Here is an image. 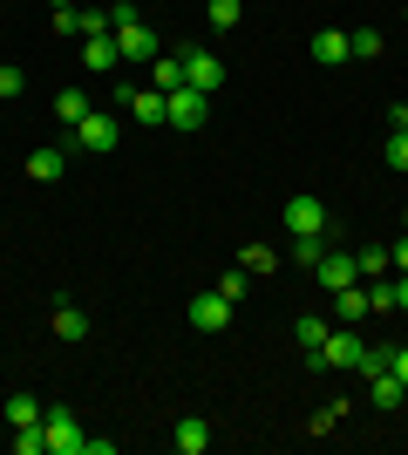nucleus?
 <instances>
[{"mask_svg": "<svg viewBox=\"0 0 408 455\" xmlns=\"http://www.w3.org/2000/svg\"><path fill=\"white\" fill-rule=\"evenodd\" d=\"M395 306L408 313V272H395Z\"/></svg>", "mask_w": 408, "mask_h": 455, "instance_id": "35", "label": "nucleus"}, {"mask_svg": "<svg viewBox=\"0 0 408 455\" xmlns=\"http://www.w3.org/2000/svg\"><path fill=\"white\" fill-rule=\"evenodd\" d=\"M348 55L374 61V55H381V28H348Z\"/></svg>", "mask_w": 408, "mask_h": 455, "instance_id": "25", "label": "nucleus"}, {"mask_svg": "<svg viewBox=\"0 0 408 455\" xmlns=\"http://www.w3.org/2000/svg\"><path fill=\"white\" fill-rule=\"evenodd\" d=\"M184 82L204 89V95H218V89H225V61L204 55V48H184Z\"/></svg>", "mask_w": 408, "mask_h": 455, "instance_id": "8", "label": "nucleus"}, {"mask_svg": "<svg viewBox=\"0 0 408 455\" xmlns=\"http://www.w3.org/2000/svg\"><path fill=\"white\" fill-rule=\"evenodd\" d=\"M204 20H212L218 35H232L238 20H245V0H204Z\"/></svg>", "mask_w": 408, "mask_h": 455, "instance_id": "23", "label": "nucleus"}, {"mask_svg": "<svg viewBox=\"0 0 408 455\" xmlns=\"http://www.w3.org/2000/svg\"><path fill=\"white\" fill-rule=\"evenodd\" d=\"M388 259H395V272H408V238H402V245L388 251Z\"/></svg>", "mask_w": 408, "mask_h": 455, "instance_id": "36", "label": "nucleus"}, {"mask_svg": "<svg viewBox=\"0 0 408 455\" xmlns=\"http://www.w3.org/2000/svg\"><path fill=\"white\" fill-rule=\"evenodd\" d=\"M320 251H327V245H320V238H292V251H286V259H292V266H320Z\"/></svg>", "mask_w": 408, "mask_h": 455, "instance_id": "30", "label": "nucleus"}, {"mask_svg": "<svg viewBox=\"0 0 408 455\" xmlns=\"http://www.w3.org/2000/svg\"><path fill=\"white\" fill-rule=\"evenodd\" d=\"M388 130H408V102H388Z\"/></svg>", "mask_w": 408, "mask_h": 455, "instance_id": "34", "label": "nucleus"}, {"mask_svg": "<svg viewBox=\"0 0 408 455\" xmlns=\"http://www.w3.org/2000/svg\"><path fill=\"white\" fill-rule=\"evenodd\" d=\"M388 367H395V380L408 387V340H395V361H388Z\"/></svg>", "mask_w": 408, "mask_h": 455, "instance_id": "33", "label": "nucleus"}, {"mask_svg": "<svg viewBox=\"0 0 408 455\" xmlns=\"http://www.w3.org/2000/svg\"><path fill=\"white\" fill-rule=\"evenodd\" d=\"M361 320H368V285L354 279V285L333 292V326H361Z\"/></svg>", "mask_w": 408, "mask_h": 455, "instance_id": "15", "label": "nucleus"}, {"mask_svg": "<svg viewBox=\"0 0 408 455\" xmlns=\"http://www.w3.org/2000/svg\"><path fill=\"white\" fill-rule=\"evenodd\" d=\"M313 279H320V285H327V292H340V285H354V279H361V272H354V251H320V266H313Z\"/></svg>", "mask_w": 408, "mask_h": 455, "instance_id": "12", "label": "nucleus"}, {"mask_svg": "<svg viewBox=\"0 0 408 455\" xmlns=\"http://www.w3.org/2000/svg\"><path fill=\"white\" fill-rule=\"evenodd\" d=\"M0 415H7V428H28V421H41L48 408H41V395H28V387H14V395L0 401Z\"/></svg>", "mask_w": 408, "mask_h": 455, "instance_id": "18", "label": "nucleus"}, {"mask_svg": "<svg viewBox=\"0 0 408 455\" xmlns=\"http://www.w3.org/2000/svg\"><path fill=\"white\" fill-rule=\"evenodd\" d=\"M41 428H48V455H89V428H82V421L68 415L61 401L41 415Z\"/></svg>", "mask_w": 408, "mask_h": 455, "instance_id": "3", "label": "nucleus"}, {"mask_svg": "<svg viewBox=\"0 0 408 455\" xmlns=\"http://www.w3.org/2000/svg\"><path fill=\"white\" fill-rule=\"evenodd\" d=\"M313 61H320V68L354 61V55H348V28H320V35H313Z\"/></svg>", "mask_w": 408, "mask_h": 455, "instance_id": "17", "label": "nucleus"}, {"mask_svg": "<svg viewBox=\"0 0 408 455\" xmlns=\"http://www.w3.org/2000/svg\"><path fill=\"white\" fill-rule=\"evenodd\" d=\"M116 143H123V123H116L109 109H89V116L76 123V130H68V156H76V150H89V156H109Z\"/></svg>", "mask_w": 408, "mask_h": 455, "instance_id": "2", "label": "nucleus"}, {"mask_svg": "<svg viewBox=\"0 0 408 455\" xmlns=\"http://www.w3.org/2000/svg\"><path fill=\"white\" fill-rule=\"evenodd\" d=\"M381 164H388V171H408V130H388V143H381Z\"/></svg>", "mask_w": 408, "mask_h": 455, "instance_id": "29", "label": "nucleus"}, {"mask_svg": "<svg viewBox=\"0 0 408 455\" xmlns=\"http://www.w3.org/2000/svg\"><path fill=\"white\" fill-rule=\"evenodd\" d=\"M116 48H123V61H156V55H164L156 35H150V20H123V28H116Z\"/></svg>", "mask_w": 408, "mask_h": 455, "instance_id": "11", "label": "nucleus"}, {"mask_svg": "<svg viewBox=\"0 0 408 455\" xmlns=\"http://www.w3.org/2000/svg\"><path fill=\"white\" fill-rule=\"evenodd\" d=\"M14 455H48V428H41V421L14 428Z\"/></svg>", "mask_w": 408, "mask_h": 455, "instance_id": "27", "label": "nucleus"}, {"mask_svg": "<svg viewBox=\"0 0 408 455\" xmlns=\"http://www.w3.org/2000/svg\"><path fill=\"white\" fill-rule=\"evenodd\" d=\"M76 61L89 68V76H116V68H123V48H116V35H89Z\"/></svg>", "mask_w": 408, "mask_h": 455, "instance_id": "9", "label": "nucleus"}, {"mask_svg": "<svg viewBox=\"0 0 408 455\" xmlns=\"http://www.w3.org/2000/svg\"><path fill=\"white\" fill-rule=\"evenodd\" d=\"M55 28H61V35H82V41H89V35H116L109 7H61V14H55Z\"/></svg>", "mask_w": 408, "mask_h": 455, "instance_id": "6", "label": "nucleus"}, {"mask_svg": "<svg viewBox=\"0 0 408 455\" xmlns=\"http://www.w3.org/2000/svg\"><path fill=\"white\" fill-rule=\"evenodd\" d=\"M89 109H96V102H89V89H61V95H55V123H68V130H76Z\"/></svg>", "mask_w": 408, "mask_h": 455, "instance_id": "22", "label": "nucleus"}, {"mask_svg": "<svg viewBox=\"0 0 408 455\" xmlns=\"http://www.w3.org/2000/svg\"><path fill=\"white\" fill-rule=\"evenodd\" d=\"M238 266L266 279V272H279V251H272V245H245V251H238Z\"/></svg>", "mask_w": 408, "mask_h": 455, "instance_id": "26", "label": "nucleus"}, {"mask_svg": "<svg viewBox=\"0 0 408 455\" xmlns=\"http://www.w3.org/2000/svg\"><path fill=\"white\" fill-rule=\"evenodd\" d=\"M20 171L35 177V184H55V177L68 171V143H41V150L28 156V164H20Z\"/></svg>", "mask_w": 408, "mask_h": 455, "instance_id": "13", "label": "nucleus"}, {"mask_svg": "<svg viewBox=\"0 0 408 455\" xmlns=\"http://www.w3.org/2000/svg\"><path fill=\"white\" fill-rule=\"evenodd\" d=\"M361 354H368V340H361L354 326H333L327 347L313 354V374H361Z\"/></svg>", "mask_w": 408, "mask_h": 455, "instance_id": "1", "label": "nucleus"}, {"mask_svg": "<svg viewBox=\"0 0 408 455\" xmlns=\"http://www.w3.org/2000/svg\"><path fill=\"white\" fill-rule=\"evenodd\" d=\"M191 326H204V333H225V326H232V299H225V292H197L191 299Z\"/></svg>", "mask_w": 408, "mask_h": 455, "instance_id": "10", "label": "nucleus"}, {"mask_svg": "<svg viewBox=\"0 0 408 455\" xmlns=\"http://www.w3.org/2000/svg\"><path fill=\"white\" fill-rule=\"evenodd\" d=\"M150 89H164V95L184 89V48H177V55H156V61H150Z\"/></svg>", "mask_w": 408, "mask_h": 455, "instance_id": "21", "label": "nucleus"}, {"mask_svg": "<svg viewBox=\"0 0 408 455\" xmlns=\"http://www.w3.org/2000/svg\"><path fill=\"white\" fill-rule=\"evenodd\" d=\"M123 109H130L143 130H164V123H171V95H164V89H130V95H123Z\"/></svg>", "mask_w": 408, "mask_h": 455, "instance_id": "7", "label": "nucleus"}, {"mask_svg": "<svg viewBox=\"0 0 408 455\" xmlns=\"http://www.w3.org/2000/svg\"><path fill=\"white\" fill-rule=\"evenodd\" d=\"M402 20H408V7H402Z\"/></svg>", "mask_w": 408, "mask_h": 455, "instance_id": "39", "label": "nucleus"}, {"mask_svg": "<svg viewBox=\"0 0 408 455\" xmlns=\"http://www.w3.org/2000/svg\"><path fill=\"white\" fill-rule=\"evenodd\" d=\"M171 449L177 455H204V449H212V421H204V415H184L171 428Z\"/></svg>", "mask_w": 408, "mask_h": 455, "instance_id": "14", "label": "nucleus"}, {"mask_svg": "<svg viewBox=\"0 0 408 455\" xmlns=\"http://www.w3.org/2000/svg\"><path fill=\"white\" fill-rule=\"evenodd\" d=\"M20 89H28V76H20L14 61H0V102H14V95H20Z\"/></svg>", "mask_w": 408, "mask_h": 455, "instance_id": "32", "label": "nucleus"}, {"mask_svg": "<svg viewBox=\"0 0 408 455\" xmlns=\"http://www.w3.org/2000/svg\"><path fill=\"white\" fill-rule=\"evenodd\" d=\"M368 285V313H395V272L388 279H361Z\"/></svg>", "mask_w": 408, "mask_h": 455, "instance_id": "28", "label": "nucleus"}, {"mask_svg": "<svg viewBox=\"0 0 408 455\" xmlns=\"http://www.w3.org/2000/svg\"><path fill=\"white\" fill-rule=\"evenodd\" d=\"M327 333H333V320H327V313H307V320L292 326V340H300V354H307V361L320 354V347H327Z\"/></svg>", "mask_w": 408, "mask_h": 455, "instance_id": "19", "label": "nucleus"}, {"mask_svg": "<svg viewBox=\"0 0 408 455\" xmlns=\"http://www.w3.org/2000/svg\"><path fill=\"white\" fill-rule=\"evenodd\" d=\"M368 401H374V408H381V415H395V408H402V401H408V387H402V380H395V367H381V374H368Z\"/></svg>", "mask_w": 408, "mask_h": 455, "instance_id": "16", "label": "nucleus"}, {"mask_svg": "<svg viewBox=\"0 0 408 455\" xmlns=\"http://www.w3.org/2000/svg\"><path fill=\"white\" fill-rule=\"evenodd\" d=\"M402 225H408V211H402Z\"/></svg>", "mask_w": 408, "mask_h": 455, "instance_id": "38", "label": "nucleus"}, {"mask_svg": "<svg viewBox=\"0 0 408 455\" xmlns=\"http://www.w3.org/2000/svg\"><path fill=\"white\" fill-rule=\"evenodd\" d=\"M48 326H55V340H89V313H82L76 299H61V306H55V320H48Z\"/></svg>", "mask_w": 408, "mask_h": 455, "instance_id": "20", "label": "nucleus"}, {"mask_svg": "<svg viewBox=\"0 0 408 455\" xmlns=\"http://www.w3.org/2000/svg\"><path fill=\"white\" fill-rule=\"evenodd\" d=\"M48 7H55V14H61V7H76V0H48Z\"/></svg>", "mask_w": 408, "mask_h": 455, "instance_id": "37", "label": "nucleus"}, {"mask_svg": "<svg viewBox=\"0 0 408 455\" xmlns=\"http://www.w3.org/2000/svg\"><path fill=\"white\" fill-rule=\"evenodd\" d=\"M354 272H361V279H388L395 272V259L381 245H368V251H354Z\"/></svg>", "mask_w": 408, "mask_h": 455, "instance_id": "24", "label": "nucleus"}, {"mask_svg": "<svg viewBox=\"0 0 408 455\" xmlns=\"http://www.w3.org/2000/svg\"><path fill=\"white\" fill-rule=\"evenodd\" d=\"M204 116H212V95L204 89H171V130H204Z\"/></svg>", "mask_w": 408, "mask_h": 455, "instance_id": "5", "label": "nucleus"}, {"mask_svg": "<svg viewBox=\"0 0 408 455\" xmlns=\"http://www.w3.org/2000/svg\"><path fill=\"white\" fill-rule=\"evenodd\" d=\"M218 292H225V299H245V292H252V272H245V266H238V272H225V279H218Z\"/></svg>", "mask_w": 408, "mask_h": 455, "instance_id": "31", "label": "nucleus"}, {"mask_svg": "<svg viewBox=\"0 0 408 455\" xmlns=\"http://www.w3.org/2000/svg\"><path fill=\"white\" fill-rule=\"evenodd\" d=\"M279 225H286L292 238H320V231H327V204L300 190V197H286V211H279Z\"/></svg>", "mask_w": 408, "mask_h": 455, "instance_id": "4", "label": "nucleus"}]
</instances>
